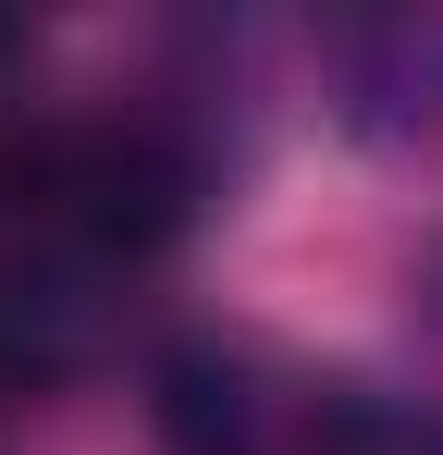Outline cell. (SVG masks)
Returning a JSON list of instances; mask_svg holds the SVG:
<instances>
[{
  "label": "cell",
  "instance_id": "7a4b0ae2",
  "mask_svg": "<svg viewBox=\"0 0 443 455\" xmlns=\"http://www.w3.org/2000/svg\"><path fill=\"white\" fill-rule=\"evenodd\" d=\"M124 259H86L62 234H12L0 246V381L12 394H62L124 345Z\"/></svg>",
  "mask_w": 443,
  "mask_h": 455
},
{
  "label": "cell",
  "instance_id": "6da1fadb",
  "mask_svg": "<svg viewBox=\"0 0 443 455\" xmlns=\"http://www.w3.org/2000/svg\"><path fill=\"white\" fill-rule=\"evenodd\" d=\"M148 431L160 455H382V394L284 332H173L148 357Z\"/></svg>",
  "mask_w": 443,
  "mask_h": 455
},
{
  "label": "cell",
  "instance_id": "277c9868",
  "mask_svg": "<svg viewBox=\"0 0 443 455\" xmlns=\"http://www.w3.org/2000/svg\"><path fill=\"white\" fill-rule=\"evenodd\" d=\"M382 455H443V419H419V431L394 419V431H382Z\"/></svg>",
  "mask_w": 443,
  "mask_h": 455
},
{
  "label": "cell",
  "instance_id": "3957f363",
  "mask_svg": "<svg viewBox=\"0 0 443 455\" xmlns=\"http://www.w3.org/2000/svg\"><path fill=\"white\" fill-rule=\"evenodd\" d=\"M320 86L369 148H431L443 136V12H345L320 25Z\"/></svg>",
  "mask_w": 443,
  "mask_h": 455
}]
</instances>
